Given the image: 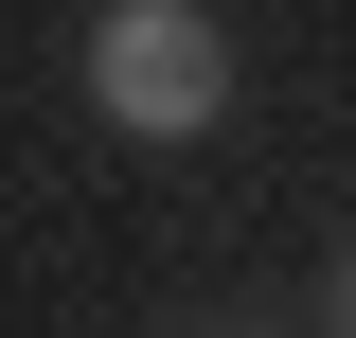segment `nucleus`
<instances>
[{
  "label": "nucleus",
  "instance_id": "f257e3e1",
  "mask_svg": "<svg viewBox=\"0 0 356 338\" xmlns=\"http://www.w3.org/2000/svg\"><path fill=\"white\" fill-rule=\"evenodd\" d=\"M89 107L125 143H214L232 125V18L214 0H107L89 18Z\"/></svg>",
  "mask_w": 356,
  "mask_h": 338
},
{
  "label": "nucleus",
  "instance_id": "f03ea898",
  "mask_svg": "<svg viewBox=\"0 0 356 338\" xmlns=\"http://www.w3.org/2000/svg\"><path fill=\"white\" fill-rule=\"evenodd\" d=\"M339 338H356V267H339Z\"/></svg>",
  "mask_w": 356,
  "mask_h": 338
},
{
  "label": "nucleus",
  "instance_id": "7ed1b4c3",
  "mask_svg": "<svg viewBox=\"0 0 356 338\" xmlns=\"http://www.w3.org/2000/svg\"><path fill=\"white\" fill-rule=\"evenodd\" d=\"M232 338H267V321H232Z\"/></svg>",
  "mask_w": 356,
  "mask_h": 338
}]
</instances>
